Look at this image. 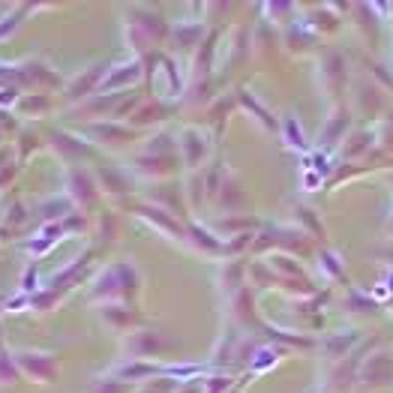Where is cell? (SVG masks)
<instances>
[{"label":"cell","mask_w":393,"mask_h":393,"mask_svg":"<svg viewBox=\"0 0 393 393\" xmlns=\"http://www.w3.org/2000/svg\"><path fill=\"white\" fill-rule=\"evenodd\" d=\"M18 378V369H15V360L6 355V351H0V385H13Z\"/></svg>","instance_id":"2"},{"label":"cell","mask_w":393,"mask_h":393,"mask_svg":"<svg viewBox=\"0 0 393 393\" xmlns=\"http://www.w3.org/2000/svg\"><path fill=\"white\" fill-rule=\"evenodd\" d=\"M210 393H219V390H223V387H228V378H210Z\"/></svg>","instance_id":"6"},{"label":"cell","mask_w":393,"mask_h":393,"mask_svg":"<svg viewBox=\"0 0 393 393\" xmlns=\"http://www.w3.org/2000/svg\"><path fill=\"white\" fill-rule=\"evenodd\" d=\"M18 13H22V9H18ZM18 13H15V15L0 18V39H3V36H9V34H13V30L18 27Z\"/></svg>","instance_id":"3"},{"label":"cell","mask_w":393,"mask_h":393,"mask_svg":"<svg viewBox=\"0 0 393 393\" xmlns=\"http://www.w3.org/2000/svg\"><path fill=\"white\" fill-rule=\"evenodd\" d=\"M94 393H126V385H124V381H117V385H108V381L103 385V381H96Z\"/></svg>","instance_id":"4"},{"label":"cell","mask_w":393,"mask_h":393,"mask_svg":"<svg viewBox=\"0 0 393 393\" xmlns=\"http://www.w3.org/2000/svg\"><path fill=\"white\" fill-rule=\"evenodd\" d=\"M22 288H24V291L36 288V270H27V274H24V282H22Z\"/></svg>","instance_id":"5"},{"label":"cell","mask_w":393,"mask_h":393,"mask_svg":"<svg viewBox=\"0 0 393 393\" xmlns=\"http://www.w3.org/2000/svg\"><path fill=\"white\" fill-rule=\"evenodd\" d=\"M15 364L22 366L27 376H34V378H39V381L54 378V372H57V357H54V355H34V351H18V355H15Z\"/></svg>","instance_id":"1"}]
</instances>
